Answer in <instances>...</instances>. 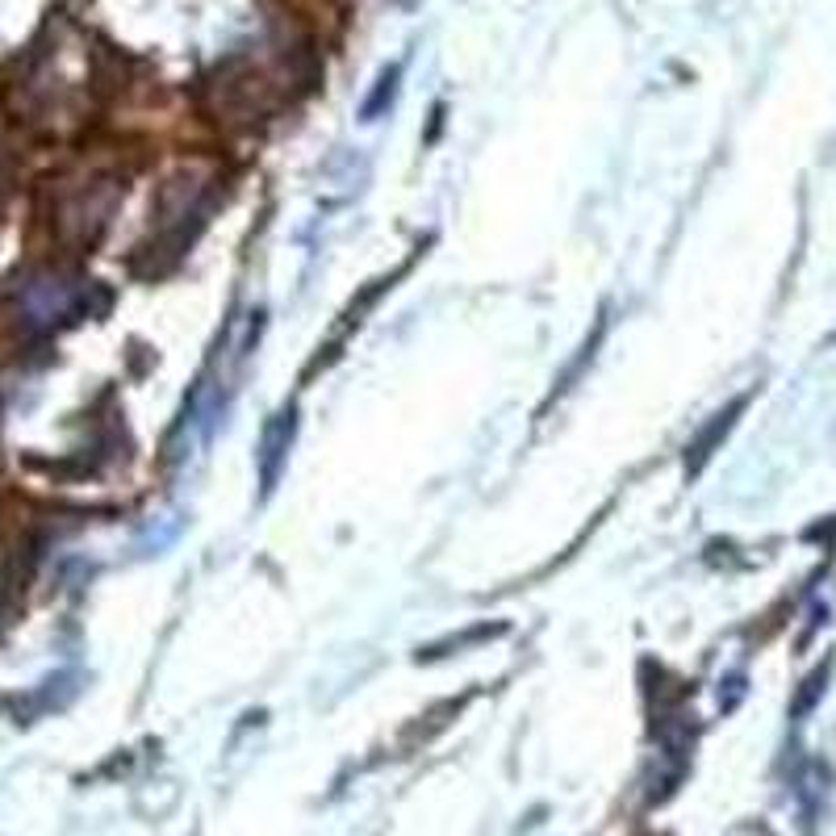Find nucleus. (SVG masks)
<instances>
[{
	"label": "nucleus",
	"mask_w": 836,
	"mask_h": 836,
	"mask_svg": "<svg viewBox=\"0 0 836 836\" xmlns=\"http://www.w3.org/2000/svg\"><path fill=\"white\" fill-rule=\"evenodd\" d=\"M293 431H297V414L293 410H281L264 427V444H260V477H264V490H272L276 477H281V464L289 456V444H293Z\"/></svg>",
	"instance_id": "nucleus-1"
},
{
	"label": "nucleus",
	"mask_w": 836,
	"mask_h": 836,
	"mask_svg": "<svg viewBox=\"0 0 836 836\" xmlns=\"http://www.w3.org/2000/svg\"><path fill=\"white\" fill-rule=\"evenodd\" d=\"M398 76H402V67H385L381 72V80H377V92L373 97L364 101V118L373 122V118H381V113L393 105V97H398Z\"/></svg>",
	"instance_id": "nucleus-3"
},
{
	"label": "nucleus",
	"mask_w": 836,
	"mask_h": 836,
	"mask_svg": "<svg viewBox=\"0 0 836 836\" xmlns=\"http://www.w3.org/2000/svg\"><path fill=\"white\" fill-rule=\"evenodd\" d=\"M736 414H740V402H732V406H728L724 414H715V423H711V427H707V431L699 435V444L690 448V469H699V464H703V460L711 456V448H715L719 439L728 435V427H732V418H736Z\"/></svg>",
	"instance_id": "nucleus-2"
}]
</instances>
